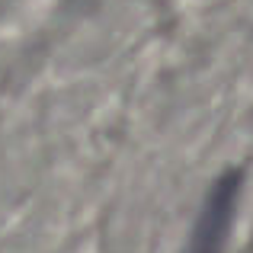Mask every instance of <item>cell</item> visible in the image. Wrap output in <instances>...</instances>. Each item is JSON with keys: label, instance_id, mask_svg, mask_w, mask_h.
Instances as JSON below:
<instances>
[{"label": "cell", "instance_id": "1", "mask_svg": "<svg viewBox=\"0 0 253 253\" xmlns=\"http://www.w3.org/2000/svg\"><path fill=\"white\" fill-rule=\"evenodd\" d=\"M241 186H244L241 170H228L211 183V189L202 199V209L196 215V224L186 237L183 253H224L231 224L237 215V202H241Z\"/></svg>", "mask_w": 253, "mask_h": 253}]
</instances>
